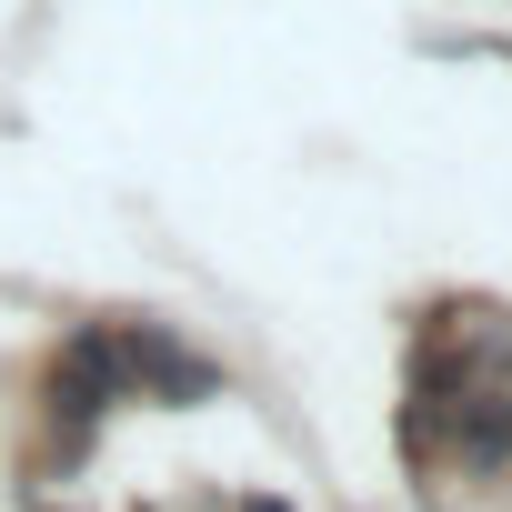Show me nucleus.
Segmentation results:
<instances>
[{
    "instance_id": "obj_1",
    "label": "nucleus",
    "mask_w": 512,
    "mask_h": 512,
    "mask_svg": "<svg viewBox=\"0 0 512 512\" xmlns=\"http://www.w3.org/2000/svg\"><path fill=\"white\" fill-rule=\"evenodd\" d=\"M81 362H91L101 392H161V402H201V392H211V372H201L181 342H161V332H91Z\"/></svg>"
},
{
    "instance_id": "obj_2",
    "label": "nucleus",
    "mask_w": 512,
    "mask_h": 512,
    "mask_svg": "<svg viewBox=\"0 0 512 512\" xmlns=\"http://www.w3.org/2000/svg\"><path fill=\"white\" fill-rule=\"evenodd\" d=\"M241 512H292V502H272V492H251V502H241Z\"/></svg>"
}]
</instances>
